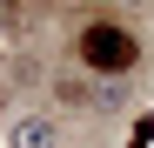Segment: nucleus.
<instances>
[{"label":"nucleus","instance_id":"2","mask_svg":"<svg viewBox=\"0 0 154 148\" xmlns=\"http://www.w3.org/2000/svg\"><path fill=\"white\" fill-rule=\"evenodd\" d=\"M7 148H60V128H54V114H14V128H7Z\"/></svg>","mask_w":154,"mask_h":148},{"label":"nucleus","instance_id":"3","mask_svg":"<svg viewBox=\"0 0 154 148\" xmlns=\"http://www.w3.org/2000/svg\"><path fill=\"white\" fill-rule=\"evenodd\" d=\"M147 141H154V114H141V121H134V135H127V148H147Z\"/></svg>","mask_w":154,"mask_h":148},{"label":"nucleus","instance_id":"1","mask_svg":"<svg viewBox=\"0 0 154 148\" xmlns=\"http://www.w3.org/2000/svg\"><path fill=\"white\" fill-rule=\"evenodd\" d=\"M74 54H81V67L100 74V81H127L134 61H141V34L127 27V20H114V14H94L87 27L74 34Z\"/></svg>","mask_w":154,"mask_h":148}]
</instances>
